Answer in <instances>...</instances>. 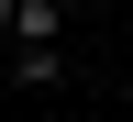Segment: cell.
Returning a JSON list of instances; mask_svg holds the SVG:
<instances>
[{
    "instance_id": "1",
    "label": "cell",
    "mask_w": 133,
    "mask_h": 122,
    "mask_svg": "<svg viewBox=\"0 0 133 122\" xmlns=\"http://www.w3.org/2000/svg\"><path fill=\"white\" fill-rule=\"evenodd\" d=\"M66 78V44H11V89H56Z\"/></svg>"
},
{
    "instance_id": "2",
    "label": "cell",
    "mask_w": 133,
    "mask_h": 122,
    "mask_svg": "<svg viewBox=\"0 0 133 122\" xmlns=\"http://www.w3.org/2000/svg\"><path fill=\"white\" fill-rule=\"evenodd\" d=\"M11 44H66V0H22L11 11Z\"/></svg>"
}]
</instances>
